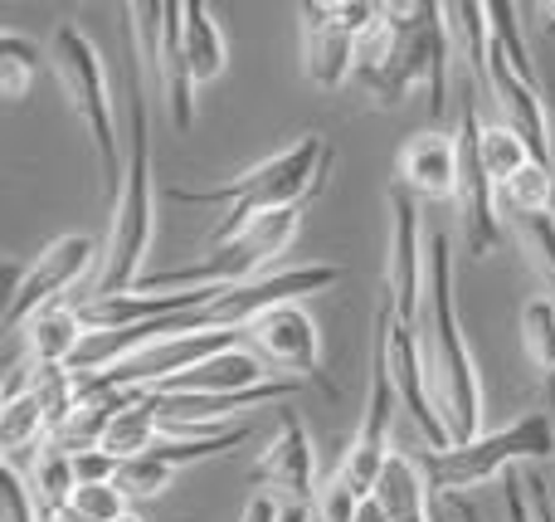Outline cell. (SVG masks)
Masks as SVG:
<instances>
[{"label": "cell", "mask_w": 555, "mask_h": 522, "mask_svg": "<svg viewBox=\"0 0 555 522\" xmlns=\"http://www.w3.org/2000/svg\"><path fill=\"white\" fill-rule=\"evenodd\" d=\"M74 474L78 484H117V474H122V459L107 455V449H78L74 455Z\"/></svg>", "instance_id": "obj_35"}, {"label": "cell", "mask_w": 555, "mask_h": 522, "mask_svg": "<svg viewBox=\"0 0 555 522\" xmlns=\"http://www.w3.org/2000/svg\"><path fill=\"white\" fill-rule=\"evenodd\" d=\"M278 518H283V508H278L269 494H259L249 508H244V518H240V522H278Z\"/></svg>", "instance_id": "obj_37"}, {"label": "cell", "mask_w": 555, "mask_h": 522, "mask_svg": "<svg viewBox=\"0 0 555 522\" xmlns=\"http://www.w3.org/2000/svg\"><path fill=\"white\" fill-rule=\"evenodd\" d=\"M162 440V425H156V416L146 410V391L132 400L127 410H117L113 416V425L103 430V440H98V449H107V455H117L127 464V459H137V455H146V449Z\"/></svg>", "instance_id": "obj_27"}, {"label": "cell", "mask_w": 555, "mask_h": 522, "mask_svg": "<svg viewBox=\"0 0 555 522\" xmlns=\"http://www.w3.org/2000/svg\"><path fill=\"white\" fill-rule=\"evenodd\" d=\"M0 504H5V522H39L25 474H15V469H0Z\"/></svg>", "instance_id": "obj_34"}, {"label": "cell", "mask_w": 555, "mask_h": 522, "mask_svg": "<svg viewBox=\"0 0 555 522\" xmlns=\"http://www.w3.org/2000/svg\"><path fill=\"white\" fill-rule=\"evenodd\" d=\"M356 508H361V498H356L341 479H332V484H322V494H317L312 522H356Z\"/></svg>", "instance_id": "obj_33"}, {"label": "cell", "mask_w": 555, "mask_h": 522, "mask_svg": "<svg viewBox=\"0 0 555 522\" xmlns=\"http://www.w3.org/2000/svg\"><path fill=\"white\" fill-rule=\"evenodd\" d=\"M429 289H424V371H429L434 406L453 445H473L482 435V377L473 367L468 332L459 318V283H453V244L449 234H429Z\"/></svg>", "instance_id": "obj_1"}, {"label": "cell", "mask_w": 555, "mask_h": 522, "mask_svg": "<svg viewBox=\"0 0 555 522\" xmlns=\"http://www.w3.org/2000/svg\"><path fill=\"white\" fill-rule=\"evenodd\" d=\"M375 322L385 328V357H390V381H395L400 406L410 410V420L420 425V435L429 440V449H449V430H443V416L429 391V371H424L420 332H414L410 322H400V313L390 308L385 293H380V303H375Z\"/></svg>", "instance_id": "obj_15"}, {"label": "cell", "mask_w": 555, "mask_h": 522, "mask_svg": "<svg viewBox=\"0 0 555 522\" xmlns=\"http://www.w3.org/2000/svg\"><path fill=\"white\" fill-rule=\"evenodd\" d=\"M395 171H400V191H410L414 201H459V132L424 127L404 137Z\"/></svg>", "instance_id": "obj_19"}, {"label": "cell", "mask_w": 555, "mask_h": 522, "mask_svg": "<svg viewBox=\"0 0 555 522\" xmlns=\"http://www.w3.org/2000/svg\"><path fill=\"white\" fill-rule=\"evenodd\" d=\"M555 211V166L531 162L512 176L507 186H498V215H541Z\"/></svg>", "instance_id": "obj_28"}, {"label": "cell", "mask_w": 555, "mask_h": 522, "mask_svg": "<svg viewBox=\"0 0 555 522\" xmlns=\"http://www.w3.org/2000/svg\"><path fill=\"white\" fill-rule=\"evenodd\" d=\"M341 283L336 264H297V269H273L240 289H220V298L201 313V328H249L259 313L283 308V303H302L307 293H326Z\"/></svg>", "instance_id": "obj_14"}, {"label": "cell", "mask_w": 555, "mask_h": 522, "mask_svg": "<svg viewBox=\"0 0 555 522\" xmlns=\"http://www.w3.org/2000/svg\"><path fill=\"white\" fill-rule=\"evenodd\" d=\"M254 430L249 425H224L215 435H191V440H156L146 455L127 459L122 474H117V488L127 498H162L171 488V479L191 464H210V459L234 455L240 445H249Z\"/></svg>", "instance_id": "obj_17"}, {"label": "cell", "mask_w": 555, "mask_h": 522, "mask_svg": "<svg viewBox=\"0 0 555 522\" xmlns=\"http://www.w3.org/2000/svg\"><path fill=\"white\" fill-rule=\"evenodd\" d=\"M449 10V35L463 44L468 54V68H473V84L482 88V74H488V49H492V20H488V5L478 0H459V5H443Z\"/></svg>", "instance_id": "obj_31"}, {"label": "cell", "mask_w": 555, "mask_h": 522, "mask_svg": "<svg viewBox=\"0 0 555 522\" xmlns=\"http://www.w3.org/2000/svg\"><path fill=\"white\" fill-rule=\"evenodd\" d=\"M385 25H390V49L375 68L356 74L351 84L371 98L375 107H400L414 88L429 93V117H443L449 107V10L429 5V0H404V5H385Z\"/></svg>", "instance_id": "obj_4"}, {"label": "cell", "mask_w": 555, "mask_h": 522, "mask_svg": "<svg viewBox=\"0 0 555 522\" xmlns=\"http://www.w3.org/2000/svg\"><path fill=\"white\" fill-rule=\"evenodd\" d=\"M395 406H400V396H395V381H390V357H385V328L371 322V386H365L361 425H356L351 445H346V455H341V469H336V479H341L356 498L375 494V479H380V469L390 464V455H395L390 449V410Z\"/></svg>", "instance_id": "obj_9"}, {"label": "cell", "mask_w": 555, "mask_h": 522, "mask_svg": "<svg viewBox=\"0 0 555 522\" xmlns=\"http://www.w3.org/2000/svg\"><path fill=\"white\" fill-rule=\"evenodd\" d=\"M302 230V211H278L240 230L230 244L210 250L205 259L185 264V269H156L146 273L137 289L142 293H185V289H240L263 273H273V259L287 254V244Z\"/></svg>", "instance_id": "obj_6"}, {"label": "cell", "mask_w": 555, "mask_h": 522, "mask_svg": "<svg viewBox=\"0 0 555 522\" xmlns=\"http://www.w3.org/2000/svg\"><path fill=\"white\" fill-rule=\"evenodd\" d=\"M68 513L78 522H122L127 518V494L117 484H78Z\"/></svg>", "instance_id": "obj_32"}, {"label": "cell", "mask_w": 555, "mask_h": 522, "mask_svg": "<svg viewBox=\"0 0 555 522\" xmlns=\"http://www.w3.org/2000/svg\"><path fill=\"white\" fill-rule=\"evenodd\" d=\"M332 142L322 132H302L297 142H287L283 152L263 156L259 166H249L244 176L224 186H210V191H191V186H171V201L181 205H215L224 211V220L215 225L210 234V250L230 244L240 230H249L254 220L263 215H278V211H302L307 201L326 191L332 181Z\"/></svg>", "instance_id": "obj_2"}, {"label": "cell", "mask_w": 555, "mask_h": 522, "mask_svg": "<svg viewBox=\"0 0 555 522\" xmlns=\"http://www.w3.org/2000/svg\"><path fill=\"white\" fill-rule=\"evenodd\" d=\"M93 264H103V250H98L93 234H59V240H49L15 273V289H10V303H5V332H25L29 318H39L44 308H59V298L78 279H88Z\"/></svg>", "instance_id": "obj_10"}, {"label": "cell", "mask_w": 555, "mask_h": 522, "mask_svg": "<svg viewBox=\"0 0 555 522\" xmlns=\"http://www.w3.org/2000/svg\"><path fill=\"white\" fill-rule=\"evenodd\" d=\"M512 240L517 250L527 254L531 273L541 279L546 298L555 303V211H541V215H512Z\"/></svg>", "instance_id": "obj_26"}, {"label": "cell", "mask_w": 555, "mask_h": 522, "mask_svg": "<svg viewBox=\"0 0 555 522\" xmlns=\"http://www.w3.org/2000/svg\"><path fill=\"white\" fill-rule=\"evenodd\" d=\"M517 332H521V352H527L537 381L546 386V396H555V303L546 298V293L527 298Z\"/></svg>", "instance_id": "obj_25"}, {"label": "cell", "mask_w": 555, "mask_h": 522, "mask_svg": "<svg viewBox=\"0 0 555 522\" xmlns=\"http://www.w3.org/2000/svg\"><path fill=\"white\" fill-rule=\"evenodd\" d=\"M74 522H78V518H74ZM122 522H142V518H137V513H127V518H122Z\"/></svg>", "instance_id": "obj_40"}, {"label": "cell", "mask_w": 555, "mask_h": 522, "mask_svg": "<svg viewBox=\"0 0 555 522\" xmlns=\"http://www.w3.org/2000/svg\"><path fill=\"white\" fill-rule=\"evenodd\" d=\"M25 484H29V498H35L39 522L64 518L68 504H74V488H78L74 455H68V449H59V445L39 449V459H35V469L25 474Z\"/></svg>", "instance_id": "obj_24"}, {"label": "cell", "mask_w": 555, "mask_h": 522, "mask_svg": "<svg viewBox=\"0 0 555 522\" xmlns=\"http://www.w3.org/2000/svg\"><path fill=\"white\" fill-rule=\"evenodd\" d=\"M482 88H488L492 103L502 107V123L527 137L537 162L551 166V113H546V98H541V84H537V74H521V68L512 64L498 39H492V49H488Z\"/></svg>", "instance_id": "obj_18"}, {"label": "cell", "mask_w": 555, "mask_h": 522, "mask_svg": "<svg viewBox=\"0 0 555 522\" xmlns=\"http://www.w3.org/2000/svg\"><path fill=\"white\" fill-rule=\"evenodd\" d=\"M44 64H49V54H39L35 39L5 29L0 35V93H5V103H25Z\"/></svg>", "instance_id": "obj_29"}, {"label": "cell", "mask_w": 555, "mask_h": 522, "mask_svg": "<svg viewBox=\"0 0 555 522\" xmlns=\"http://www.w3.org/2000/svg\"><path fill=\"white\" fill-rule=\"evenodd\" d=\"M49 522H74V513H64V518H49Z\"/></svg>", "instance_id": "obj_39"}, {"label": "cell", "mask_w": 555, "mask_h": 522, "mask_svg": "<svg viewBox=\"0 0 555 522\" xmlns=\"http://www.w3.org/2000/svg\"><path fill=\"white\" fill-rule=\"evenodd\" d=\"M263 381H269V367L249 347H230V352H215L201 367H191L185 377H171L156 391H171V396H234V391H254Z\"/></svg>", "instance_id": "obj_20"}, {"label": "cell", "mask_w": 555, "mask_h": 522, "mask_svg": "<svg viewBox=\"0 0 555 522\" xmlns=\"http://www.w3.org/2000/svg\"><path fill=\"white\" fill-rule=\"evenodd\" d=\"M83 338H88V322L68 303L44 308L39 318L25 322V342H29V361L35 367H68L78 357V347H83Z\"/></svg>", "instance_id": "obj_23"}, {"label": "cell", "mask_w": 555, "mask_h": 522, "mask_svg": "<svg viewBox=\"0 0 555 522\" xmlns=\"http://www.w3.org/2000/svg\"><path fill=\"white\" fill-rule=\"evenodd\" d=\"M527 15H537V29L546 39H555V0H546V5H527Z\"/></svg>", "instance_id": "obj_38"}, {"label": "cell", "mask_w": 555, "mask_h": 522, "mask_svg": "<svg viewBox=\"0 0 555 522\" xmlns=\"http://www.w3.org/2000/svg\"><path fill=\"white\" fill-rule=\"evenodd\" d=\"M429 234L420 225V201L410 191L385 195V283L380 293L390 298V308L400 313V322L424 318V289H429Z\"/></svg>", "instance_id": "obj_11"}, {"label": "cell", "mask_w": 555, "mask_h": 522, "mask_svg": "<svg viewBox=\"0 0 555 522\" xmlns=\"http://www.w3.org/2000/svg\"><path fill=\"white\" fill-rule=\"evenodd\" d=\"M185 68L195 88L215 84L230 68V39L205 0H185Z\"/></svg>", "instance_id": "obj_22"}, {"label": "cell", "mask_w": 555, "mask_h": 522, "mask_svg": "<svg viewBox=\"0 0 555 522\" xmlns=\"http://www.w3.org/2000/svg\"><path fill=\"white\" fill-rule=\"evenodd\" d=\"M507 522H537V508H531L527 479H507Z\"/></svg>", "instance_id": "obj_36"}, {"label": "cell", "mask_w": 555, "mask_h": 522, "mask_svg": "<svg viewBox=\"0 0 555 522\" xmlns=\"http://www.w3.org/2000/svg\"><path fill=\"white\" fill-rule=\"evenodd\" d=\"M482 137V117H478V84L463 88L459 103V220L468 234V254L473 259H488L502 240V215H498V186H492L488 166L478 152Z\"/></svg>", "instance_id": "obj_12"}, {"label": "cell", "mask_w": 555, "mask_h": 522, "mask_svg": "<svg viewBox=\"0 0 555 522\" xmlns=\"http://www.w3.org/2000/svg\"><path fill=\"white\" fill-rule=\"evenodd\" d=\"M244 338H249V352L269 371H283L293 381H317L326 396H341L336 381L322 371V328H317V318L302 303H283V308L259 313L244 328Z\"/></svg>", "instance_id": "obj_13"}, {"label": "cell", "mask_w": 555, "mask_h": 522, "mask_svg": "<svg viewBox=\"0 0 555 522\" xmlns=\"http://www.w3.org/2000/svg\"><path fill=\"white\" fill-rule=\"evenodd\" d=\"M127 84V166H122V191L113 201V230H107L103 269L83 303L117 298L132 293L146 279V254L156 240V191H152V117H146V74L132 54L122 68Z\"/></svg>", "instance_id": "obj_3"}, {"label": "cell", "mask_w": 555, "mask_h": 522, "mask_svg": "<svg viewBox=\"0 0 555 522\" xmlns=\"http://www.w3.org/2000/svg\"><path fill=\"white\" fill-rule=\"evenodd\" d=\"M44 54H49V68H54L59 88H64L68 107L78 113V123H83V132H88V147H93V156H98V176H103V191L117 201V191H122L127 147H122L117 123H113V98H107L103 54H98V44L78 25H59Z\"/></svg>", "instance_id": "obj_5"}, {"label": "cell", "mask_w": 555, "mask_h": 522, "mask_svg": "<svg viewBox=\"0 0 555 522\" xmlns=\"http://www.w3.org/2000/svg\"><path fill=\"white\" fill-rule=\"evenodd\" d=\"M380 20V5L371 0H302L297 5V59L302 78L322 93L351 84L356 74V44Z\"/></svg>", "instance_id": "obj_8"}, {"label": "cell", "mask_w": 555, "mask_h": 522, "mask_svg": "<svg viewBox=\"0 0 555 522\" xmlns=\"http://www.w3.org/2000/svg\"><path fill=\"white\" fill-rule=\"evenodd\" d=\"M371 498L380 504V513L390 522H434L429 518V469H424V459L404 455V449H395L390 464L380 469Z\"/></svg>", "instance_id": "obj_21"}, {"label": "cell", "mask_w": 555, "mask_h": 522, "mask_svg": "<svg viewBox=\"0 0 555 522\" xmlns=\"http://www.w3.org/2000/svg\"><path fill=\"white\" fill-rule=\"evenodd\" d=\"M249 484L263 488L278 508H307L312 513L317 494V449L307 425L297 420V410H283L278 416V435L269 440V449H259V464L249 469Z\"/></svg>", "instance_id": "obj_16"}, {"label": "cell", "mask_w": 555, "mask_h": 522, "mask_svg": "<svg viewBox=\"0 0 555 522\" xmlns=\"http://www.w3.org/2000/svg\"><path fill=\"white\" fill-rule=\"evenodd\" d=\"M512 464H555V420L546 410H527L512 425L478 435L473 445H453V449H429L424 469H429V484L443 494H463V488H478L488 479L507 474Z\"/></svg>", "instance_id": "obj_7"}, {"label": "cell", "mask_w": 555, "mask_h": 522, "mask_svg": "<svg viewBox=\"0 0 555 522\" xmlns=\"http://www.w3.org/2000/svg\"><path fill=\"white\" fill-rule=\"evenodd\" d=\"M478 152H482V166H488L492 186H507L521 166L537 162L531 142L521 132H512L507 123H482V137H478Z\"/></svg>", "instance_id": "obj_30"}]
</instances>
